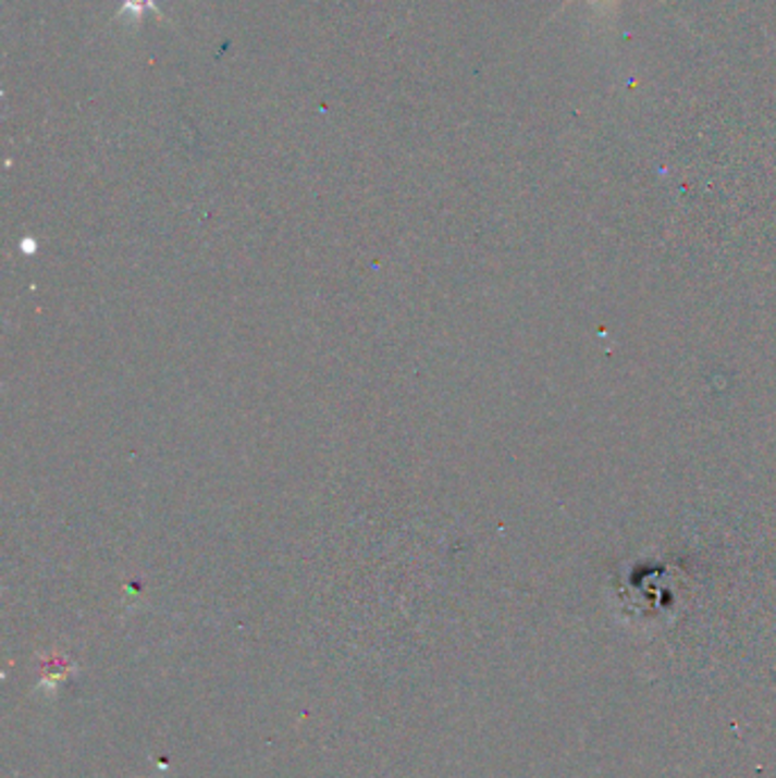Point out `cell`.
<instances>
[{"instance_id":"cell-2","label":"cell","mask_w":776,"mask_h":778,"mask_svg":"<svg viewBox=\"0 0 776 778\" xmlns=\"http://www.w3.org/2000/svg\"><path fill=\"white\" fill-rule=\"evenodd\" d=\"M569 3H571V0H567V3H565V8H567ZM604 3H606L608 8H615V5H617V0H604Z\"/></svg>"},{"instance_id":"cell-1","label":"cell","mask_w":776,"mask_h":778,"mask_svg":"<svg viewBox=\"0 0 776 778\" xmlns=\"http://www.w3.org/2000/svg\"><path fill=\"white\" fill-rule=\"evenodd\" d=\"M148 12H153L160 21L164 18L162 10L158 8V0H121V10H119V18L128 21L133 25H137Z\"/></svg>"}]
</instances>
